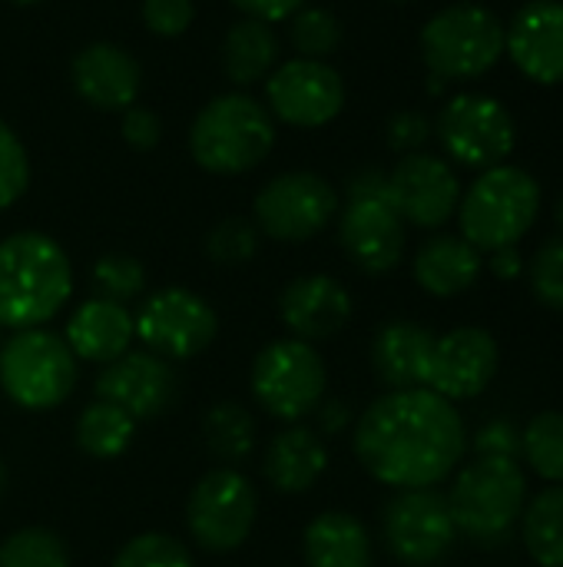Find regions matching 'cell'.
I'll return each instance as SVG.
<instances>
[{"label": "cell", "instance_id": "cell-1", "mask_svg": "<svg viewBox=\"0 0 563 567\" xmlns=\"http://www.w3.org/2000/svg\"><path fill=\"white\" fill-rule=\"evenodd\" d=\"M362 468L395 488H435L455 475L468 452V429L455 402L431 389H402L375 399L352 435Z\"/></svg>", "mask_w": 563, "mask_h": 567}, {"label": "cell", "instance_id": "cell-2", "mask_svg": "<svg viewBox=\"0 0 563 567\" xmlns=\"http://www.w3.org/2000/svg\"><path fill=\"white\" fill-rule=\"evenodd\" d=\"M73 296V266L46 233H13L0 243V326H46Z\"/></svg>", "mask_w": 563, "mask_h": 567}, {"label": "cell", "instance_id": "cell-3", "mask_svg": "<svg viewBox=\"0 0 563 567\" xmlns=\"http://www.w3.org/2000/svg\"><path fill=\"white\" fill-rule=\"evenodd\" d=\"M455 216L461 236L478 252L518 246L541 216V183L514 163L481 169V176L461 193Z\"/></svg>", "mask_w": 563, "mask_h": 567}, {"label": "cell", "instance_id": "cell-4", "mask_svg": "<svg viewBox=\"0 0 563 567\" xmlns=\"http://www.w3.org/2000/svg\"><path fill=\"white\" fill-rule=\"evenodd\" d=\"M275 146V120L265 103L246 93L209 100L189 130V153L199 169L239 176L256 169Z\"/></svg>", "mask_w": 563, "mask_h": 567}, {"label": "cell", "instance_id": "cell-5", "mask_svg": "<svg viewBox=\"0 0 563 567\" xmlns=\"http://www.w3.org/2000/svg\"><path fill=\"white\" fill-rule=\"evenodd\" d=\"M445 498L458 535L478 545H498L524 515L528 475L518 458L478 455L455 475Z\"/></svg>", "mask_w": 563, "mask_h": 567}, {"label": "cell", "instance_id": "cell-6", "mask_svg": "<svg viewBox=\"0 0 563 567\" xmlns=\"http://www.w3.org/2000/svg\"><path fill=\"white\" fill-rule=\"evenodd\" d=\"M504 56V20L484 3L441 7L421 30V60L431 76L481 80Z\"/></svg>", "mask_w": 563, "mask_h": 567}, {"label": "cell", "instance_id": "cell-7", "mask_svg": "<svg viewBox=\"0 0 563 567\" xmlns=\"http://www.w3.org/2000/svg\"><path fill=\"white\" fill-rule=\"evenodd\" d=\"M80 379V362L50 329H20L0 349V389L27 412H50L63 405Z\"/></svg>", "mask_w": 563, "mask_h": 567}, {"label": "cell", "instance_id": "cell-8", "mask_svg": "<svg viewBox=\"0 0 563 567\" xmlns=\"http://www.w3.org/2000/svg\"><path fill=\"white\" fill-rule=\"evenodd\" d=\"M329 369L312 342L275 339L252 362V399L279 422L309 419L325 399Z\"/></svg>", "mask_w": 563, "mask_h": 567}, {"label": "cell", "instance_id": "cell-9", "mask_svg": "<svg viewBox=\"0 0 563 567\" xmlns=\"http://www.w3.org/2000/svg\"><path fill=\"white\" fill-rule=\"evenodd\" d=\"M259 495L256 485L229 465L206 472L186 502V528L202 551L229 555L242 548L256 528Z\"/></svg>", "mask_w": 563, "mask_h": 567}, {"label": "cell", "instance_id": "cell-10", "mask_svg": "<svg viewBox=\"0 0 563 567\" xmlns=\"http://www.w3.org/2000/svg\"><path fill=\"white\" fill-rule=\"evenodd\" d=\"M435 133L441 150L468 169L501 166L518 146V123L511 110L488 93L451 96L435 120Z\"/></svg>", "mask_w": 563, "mask_h": 567}, {"label": "cell", "instance_id": "cell-11", "mask_svg": "<svg viewBox=\"0 0 563 567\" xmlns=\"http://www.w3.org/2000/svg\"><path fill=\"white\" fill-rule=\"evenodd\" d=\"M133 326L146 352L166 362H186L216 342L219 316L199 292L169 286L139 302Z\"/></svg>", "mask_w": 563, "mask_h": 567}, {"label": "cell", "instance_id": "cell-12", "mask_svg": "<svg viewBox=\"0 0 563 567\" xmlns=\"http://www.w3.org/2000/svg\"><path fill=\"white\" fill-rule=\"evenodd\" d=\"M252 216L262 236L275 243H305L338 216V193L312 169L279 173L259 189Z\"/></svg>", "mask_w": 563, "mask_h": 567}, {"label": "cell", "instance_id": "cell-13", "mask_svg": "<svg viewBox=\"0 0 563 567\" xmlns=\"http://www.w3.org/2000/svg\"><path fill=\"white\" fill-rule=\"evenodd\" d=\"M382 532L392 558L405 567L441 565L458 542L448 498L435 488L398 492L385 505Z\"/></svg>", "mask_w": 563, "mask_h": 567}, {"label": "cell", "instance_id": "cell-14", "mask_svg": "<svg viewBox=\"0 0 563 567\" xmlns=\"http://www.w3.org/2000/svg\"><path fill=\"white\" fill-rule=\"evenodd\" d=\"M265 110L295 130L329 126L345 110V80L329 60L292 56L265 80Z\"/></svg>", "mask_w": 563, "mask_h": 567}, {"label": "cell", "instance_id": "cell-15", "mask_svg": "<svg viewBox=\"0 0 563 567\" xmlns=\"http://www.w3.org/2000/svg\"><path fill=\"white\" fill-rule=\"evenodd\" d=\"M501 369V346L481 326H458L445 336H435L425 389L438 392L448 402H468L491 389Z\"/></svg>", "mask_w": 563, "mask_h": 567}, {"label": "cell", "instance_id": "cell-16", "mask_svg": "<svg viewBox=\"0 0 563 567\" xmlns=\"http://www.w3.org/2000/svg\"><path fill=\"white\" fill-rule=\"evenodd\" d=\"M461 179L448 159L431 153H408L388 173V199L405 226L438 229L445 226L461 203Z\"/></svg>", "mask_w": 563, "mask_h": 567}, {"label": "cell", "instance_id": "cell-17", "mask_svg": "<svg viewBox=\"0 0 563 567\" xmlns=\"http://www.w3.org/2000/svg\"><path fill=\"white\" fill-rule=\"evenodd\" d=\"M338 239L345 256L368 276H388L405 259V219L388 196H348L338 216Z\"/></svg>", "mask_w": 563, "mask_h": 567}, {"label": "cell", "instance_id": "cell-18", "mask_svg": "<svg viewBox=\"0 0 563 567\" xmlns=\"http://www.w3.org/2000/svg\"><path fill=\"white\" fill-rule=\"evenodd\" d=\"M176 395H179V379L173 362L146 349H129L116 362L103 365V372L96 375V399L119 405L136 422L159 419L163 412L173 409Z\"/></svg>", "mask_w": 563, "mask_h": 567}, {"label": "cell", "instance_id": "cell-19", "mask_svg": "<svg viewBox=\"0 0 563 567\" xmlns=\"http://www.w3.org/2000/svg\"><path fill=\"white\" fill-rule=\"evenodd\" d=\"M504 56L531 83H563V0H528L504 23Z\"/></svg>", "mask_w": 563, "mask_h": 567}, {"label": "cell", "instance_id": "cell-20", "mask_svg": "<svg viewBox=\"0 0 563 567\" xmlns=\"http://www.w3.org/2000/svg\"><path fill=\"white\" fill-rule=\"evenodd\" d=\"M70 83L86 106L103 113H123L136 103L143 90V66L119 43L100 40L73 56Z\"/></svg>", "mask_w": 563, "mask_h": 567}, {"label": "cell", "instance_id": "cell-21", "mask_svg": "<svg viewBox=\"0 0 563 567\" xmlns=\"http://www.w3.org/2000/svg\"><path fill=\"white\" fill-rule=\"evenodd\" d=\"M279 316H282L285 329L292 332V339L315 346V342L335 339L348 326L352 292L335 276L309 272V276L292 279L282 289Z\"/></svg>", "mask_w": 563, "mask_h": 567}, {"label": "cell", "instance_id": "cell-22", "mask_svg": "<svg viewBox=\"0 0 563 567\" xmlns=\"http://www.w3.org/2000/svg\"><path fill=\"white\" fill-rule=\"evenodd\" d=\"M63 342L76 355V362L110 365L119 355H126L136 342L133 312H129V306L93 296L73 309L66 332H63Z\"/></svg>", "mask_w": 563, "mask_h": 567}, {"label": "cell", "instance_id": "cell-23", "mask_svg": "<svg viewBox=\"0 0 563 567\" xmlns=\"http://www.w3.org/2000/svg\"><path fill=\"white\" fill-rule=\"evenodd\" d=\"M431 349H435V332L425 329L421 322H411V319L385 322L378 329L375 342H372V369H375V379L388 392L421 389L425 385V375H428Z\"/></svg>", "mask_w": 563, "mask_h": 567}, {"label": "cell", "instance_id": "cell-24", "mask_svg": "<svg viewBox=\"0 0 563 567\" xmlns=\"http://www.w3.org/2000/svg\"><path fill=\"white\" fill-rule=\"evenodd\" d=\"M262 472L279 495H305L319 485L329 472V449L325 439L309 425L282 429L262 458Z\"/></svg>", "mask_w": 563, "mask_h": 567}, {"label": "cell", "instance_id": "cell-25", "mask_svg": "<svg viewBox=\"0 0 563 567\" xmlns=\"http://www.w3.org/2000/svg\"><path fill=\"white\" fill-rule=\"evenodd\" d=\"M415 282L435 296V299H455L468 289H475V282L484 272V252H478L465 236H431L428 243H421V249L415 252Z\"/></svg>", "mask_w": 563, "mask_h": 567}, {"label": "cell", "instance_id": "cell-26", "mask_svg": "<svg viewBox=\"0 0 563 567\" xmlns=\"http://www.w3.org/2000/svg\"><path fill=\"white\" fill-rule=\"evenodd\" d=\"M309 567H372L375 545L368 528L348 512H322L302 535Z\"/></svg>", "mask_w": 563, "mask_h": 567}, {"label": "cell", "instance_id": "cell-27", "mask_svg": "<svg viewBox=\"0 0 563 567\" xmlns=\"http://www.w3.org/2000/svg\"><path fill=\"white\" fill-rule=\"evenodd\" d=\"M282 43L272 23L242 17L229 27L222 40V70L236 86H252L259 80H269V73L279 66Z\"/></svg>", "mask_w": 563, "mask_h": 567}, {"label": "cell", "instance_id": "cell-28", "mask_svg": "<svg viewBox=\"0 0 563 567\" xmlns=\"http://www.w3.org/2000/svg\"><path fill=\"white\" fill-rule=\"evenodd\" d=\"M521 542L538 567H563V485L538 492L521 515Z\"/></svg>", "mask_w": 563, "mask_h": 567}, {"label": "cell", "instance_id": "cell-29", "mask_svg": "<svg viewBox=\"0 0 563 567\" xmlns=\"http://www.w3.org/2000/svg\"><path fill=\"white\" fill-rule=\"evenodd\" d=\"M136 439V419H129L119 405L113 402H90L80 419H76V445L83 455L110 462L119 458Z\"/></svg>", "mask_w": 563, "mask_h": 567}, {"label": "cell", "instance_id": "cell-30", "mask_svg": "<svg viewBox=\"0 0 563 567\" xmlns=\"http://www.w3.org/2000/svg\"><path fill=\"white\" fill-rule=\"evenodd\" d=\"M202 439L212 458L236 468L246 462L256 449V422L246 405L239 402H219L202 419Z\"/></svg>", "mask_w": 563, "mask_h": 567}, {"label": "cell", "instance_id": "cell-31", "mask_svg": "<svg viewBox=\"0 0 563 567\" xmlns=\"http://www.w3.org/2000/svg\"><path fill=\"white\" fill-rule=\"evenodd\" d=\"M521 458L528 468L548 482L563 485V412L544 409L521 429Z\"/></svg>", "mask_w": 563, "mask_h": 567}, {"label": "cell", "instance_id": "cell-32", "mask_svg": "<svg viewBox=\"0 0 563 567\" xmlns=\"http://www.w3.org/2000/svg\"><path fill=\"white\" fill-rule=\"evenodd\" d=\"M342 20L325 7H302L289 17V40L299 56L329 60L342 47Z\"/></svg>", "mask_w": 563, "mask_h": 567}, {"label": "cell", "instance_id": "cell-33", "mask_svg": "<svg viewBox=\"0 0 563 567\" xmlns=\"http://www.w3.org/2000/svg\"><path fill=\"white\" fill-rule=\"evenodd\" d=\"M0 567H70V548L50 528H20L3 538Z\"/></svg>", "mask_w": 563, "mask_h": 567}, {"label": "cell", "instance_id": "cell-34", "mask_svg": "<svg viewBox=\"0 0 563 567\" xmlns=\"http://www.w3.org/2000/svg\"><path fill=\"white\" fill-rule=\"evenodd\" d=\"M93 286H96V296H100V299L129 306V302L139 299L143 289H146V269H143V262H139L136 256L106 252V256H100L96 266H93Z\"/></svg>", "mask_w": 563, "mask_h": 567}, {"label": "cell", "instance_id": "cell-35", "mask_svg": "<svg viewBox=\"0 0 563 567\" xmlns=\"http://www.w3.org/2000/svg\"><path fill=\"white\" fill-rule=\"evenodd\" d=\"M110 567H196L189 548L163 532H143L129 538Z\"/></svg>", "mask_w": 563, "mask_h": 567}, {"label": "cell", "instance_id": "cell-36", "mask_svg": "<svg viewBox=\"0 0 563 567\" xmlns=\"http://www.w3.org/2000/svg\"><path fill=\"white\" fill-rule=\"evenodd\" d=\"M259 226L242 216H229L216 223L206 236V252L219 266H242L259 252Z\"/></svg>", "mask_w": 563, "mask_h": 567}, {"label": "cell", "instance_id": "cell-37", "mask_svg": "<svg viewBox=\"0 0 563 567\" xmlns=\"http://www.w3.org/2000/svg\"><path fill=\"white\" fill-rule=\"evenodd\" d=\"M528 282H531V296L544 309L563 312V233L538 246L534 259L528 262Z\"/></svg>", "mask_w": 563, "mask_h": 567}, {"label": "cell", "instance_id": "cell-38", "mask_svg": "<svg viewBox=\"0 0 563 567\" xmlns=\"http://www.w3.org/2000/svg\"><path fill=\"white\" fill-rule=\"evenodd\" d=\"M30 186V156L10 123L0 120V209H10Z\"/></svg>", "mask_w": 563, "mask_h": 567}, {"label": "cell", "instance_id": "cell-39", "mask_svg": "<svg viewBox=\"0 0 563 567\" xmlns=\"http://www.w3.org/2000/svg\"><path fill=\"white\" fill-rule=\"evenodd\" d=\"M143 23L156 37H183L192 27L196 3L192 0H143Z\"/></svg>", "mask_w": 563, "mask_h": 567}, {"label": "cell", "instance_id": "cell-40", "mask_svg": "<svg viewBox=\"0 0 563 567\" xmlns=\"http://www.w3.org/2000/svg\"><path fill=\"white\" fill-rule=\"evenodd\" d=\"M388 146L402 156L408 153H421V146L431 140L435 126L425 113H415V110H402L388 120Z\"/></svg>", "mask_w": 563, "mask_h": 567}, {"label": "cell", "instance_id": "cell-41", "mask_svg": "<svg viewBox=\"0 0 563 567\" xmlns=\"http://www.w3.org/2000/svg\"><path fill=\"white\" fill-rule=\"evenodd\" d=\"M475 452L478 455H494V458H518L521 462V429L511 425L508 419H494L475 432Z\"/></svg>", "mask_w": 563, "mask_h": 567}, {"label": "cell", "instance_id": "cell-42", "mask_svg": "<svg viewBox=\"0 0 563 567\" xmlns=\"http://www.w3.org/2000/svg\"><path fill=\"white\" fill-rule=\"evenodd\" d=\"M123 140L133 146V150H153L163 136V123L153 110L133 103L129 110H123Z\"/></svg>", "mask_w": 563, "mask_h": 567}, {"label": "cell", "instance_id": "cell-43", "mask_svg": "<svg viewBox=\"0 0 563 567\" xmlns=\"http://www.w3.org/2000/svg\"><path fill=\"white\" fill-rule=\"evenodd\" d=\"M229 3L239 7L242 17H252V20H262V23H282L295 10L305 7V0H229Z\"/></svg>", "mask_w": 563, "mask_h": 567}, {"label": "cell", "instance_id": "cell-44", "mask_svg": "<svg viewBox=\"0 0 563 567\" xmlns=\"http://www.w3.org/2000/svg\"><path fill=\"white\" fill-rule=\"evenodd\" d=\"M312 415H315V422H319V432H322V435H342V432L348 429V422H352L348 405H345V402H338V399H322V402H319V409H315Z\"/></svg>", "mask_w": 563, "mask_h": 567}, {"label": "cell", "instance_id": "cell-45", "mask_svg": "<svg viewBox=\"0 0 563 567\" xmlns=\"http://www.w3.org/2000/svg\"><path fill=\"white\" fill-rule=\"evenodd\" d=\"M488 269L501 279V282H514L521 272H524V259L518 252V246H508V249H498V252H488Z\"/></svg>", "mask_w": 563, "mask_h": 567}, {"label": "cell", "instance_id": "cell-46", "mask_svg": "<svg viewBox=\"0 0 563 567\" xmlns=\"http://www.w3.org/2000/svg\"><path fill=\"white\" fill-rule=\"evenodd\" d=\"M554 219H557V226H561L563 233V193L557 196V203H554Z\"/></svg>", "mask_w": 563, "mask_h": 567}, {"label": "cell", "instance_id": "cell-47", "mask_svg": "<svg viewBox=\"0 0 563 567\" xmlns=\"http://www.w3.org/2000/svg\"><path fill=\"white\" fill-rule=\"evenodd\" d=\"M3 492H7V465L0 462V498H3Z\"/></svg>", "mask_w": 563, "mask_h": 567}, {"label": "cell", "instance_id": "cell-48", "mask_svg": "<svg viewBox=\"0 0 563 567\" xmlns=\"http://www.w3.org/2000/svg\"><path fill=\"white\" fill-rule=\"evenodd\" d=\"M7 3H17V7H33V3H40V0H7Z\"/></svg>", "mask_w": 563, "mask_h": 567}, {"label": "cell", "instance_id": "cell-49", "mask_svg": "<svg viewBox=\"0 0 563 567\" xmlns=\"http://www.w3.org/2000/svg\"><path fill=\"white\" fill-rule=\"evenodd\" d=\"M388 3H411V0H388Z\"/></svg>", "mask_w": 563, "mask_h": 567}]
</instances>
